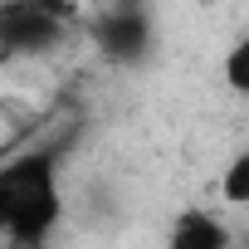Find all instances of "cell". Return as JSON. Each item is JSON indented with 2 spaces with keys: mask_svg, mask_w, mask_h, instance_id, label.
<instances>
[{
  "mask_svg": "<svg viewBox=\"0 0 249 249\" xmlns=\"http://www.w3.org/2000/svg\"><path fill=\"white\" fill-rule=\"evenodd\" d=\"M166 249H230V225L205 210V205H191L171 220L166 230Z\"/></svg>",
  "mask_w": 249,
  "mask_h": 249,
  "instance_id": "obj_4",
  "label": "cell"
},
{
  "mask_svg": "<svg viewBox=\"0 0 249 249\" xmlns=\"http://www.w3.org/2000/svg\"><path fill=\"white\" fill-rule=\"evenodd\" d=\"M220 200L225 205H249V147H239L230 161H225V171H220Z\"/></svg>",
  "mask_w": 249,
  "mask_h": 249,
  "instance_id": "obj_5",
  "label": "cell"
},
{
  "mask_svg": "<svg viewBox=\"0 0 249 249\" xmlns=\"http://www.w3.org/2000/svg\"><path fill=\"white\" fill-rule=\"evenodd\" d=\"M59 161L64 147H35L0 166V234H10L20 249H44V239L64 220Z\"/></svg>",
  "mask_w": 249,
  "mask_h": 249,
  "instance_id": "obj_1",
  "label": "cell"
},
{
  "mask_svg": "<svg viewBox=\"0 0 249 249\" xmlns=\"http://www.w3.org/2000/svg\"><path fill=\"white\" fill-rule=\"evenodd\" d=\"M220 78H225V88H230V93L249 98V35H244V39H234V44L225 49V59H220Z\"/></svg>",
  "mask_w": 249,
  "mask_h": 249,
  "instance_id": "obj_6",
  "label": "cell"
},
{
  "mask_svg": "<svg viewBox=\"0 0 249 249\" xmlns=\"http://www.w3.org/2000/svg\"><path fill=\"white\" fill-rule=\"evenodd\" d=\"M73 0H0V54L39 59L64 44Z\"/></svg>",
  "mask_w": 249,
  "mask_h": 249,
  "instance_id": "obj_2",
  "label": "cell"
},
{
  "mask_svg": "<svg viewBox=\"0 0 249 249\" xmlns=\"http://www.w3.org/2000/svg\"><path fill=\"white\" fill-rule=\"evenodd\" d=\"M152 15L142 0H117L93 20V44L107 64H142L152 54Z\"/></svg>",
  "mask_w": 249,
  "mask_h": 249,
  "instance_id": "obj_3",
  "label": "cell"
}]
</instances>
